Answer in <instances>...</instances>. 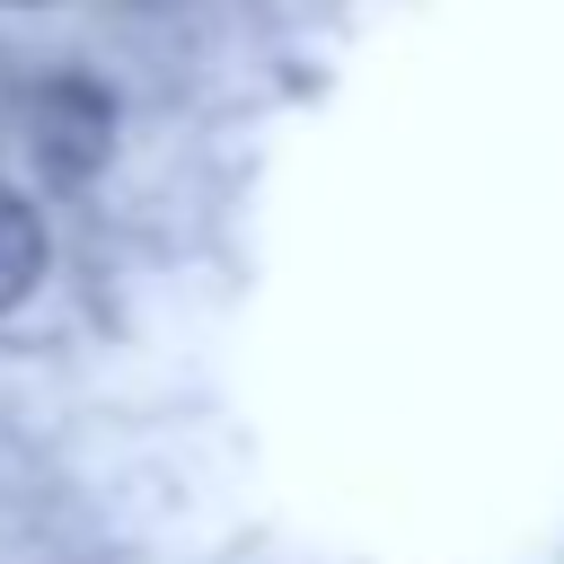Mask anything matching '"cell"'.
I'll list each match as a JSON object with an SVG mask.
<instances>
[{
    "label": "cell",
    "mask_w": 564,
    "mask_h": 564,
    "mask_svg": "<svg viewBox=\"0 0 564 564\" xmlns=\"http://www.w3.org/2000/svg\"><path fill=\"white\" fill-rule=\"evenodd\" d=\"M44 220H35V203L18 194V185H0V317L44 282Z\"/></svg>",
    "instance_id": "cell-1"
}]
</instances>
